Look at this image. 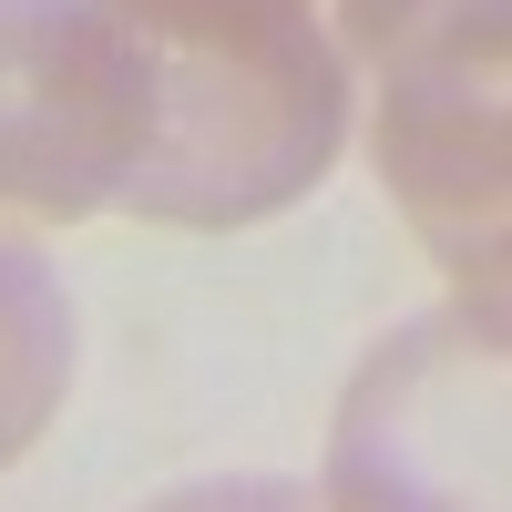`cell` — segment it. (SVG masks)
Here are the masks:
<instances>
[{
	"label": "cell",
	"mask_w": 512,
	"mask_h": 512,
	"mask_svg": "<svg viewBox=\"0 0 512 512\" xmlns=\"http://www.w3.org/2000/svg\"><path fill=\"white\" fill-rule=\"evenodd\" d=\"M349 134L308 0H0V205L256 226Z\"/></svg>",
	"instance_id": "obj_1"
},
{
	"label": "cell",
	"mask_w": 512,
	"mask_h": 512,
	"mask_svg": "<svg viewBox=\"0 0 512 512\" xmlns=\"http://www.w3.org/2000/svg\"><path fill=\"white\" fill-rule=\"evenodd\" d=\"M379 72V175L410 205L461 308L502 318V0H338Z\"/></svg>",
	"instance_id": "obj_2"
},
{
	"label": "cell",
	"mask_w": 512,
	"mask_h": 512,
	"mask_svg": "<svg viewBox=\"0 0 512 512\" xmlns=\"http://www.w3.org/2000/svg\"><path fill=\"white\" fill-rule=\"evenodd\" d=\"M338 512H502V318L451 308L400 328L338 410Z\"/></svg>",
	"instance_id": "obj_3"
},
{
	"label": "cell",
	"mask_w": 512,
	"mask_h": 512,
	"mask_svg": "<svg viewBox=\"0 0 512 512\" xmlns=\"http://www.w3.org/2000/svg\"><path fill=\"white\" fill-rule=\"evenodd\" d=\"M72 390V297L21 236H0V472L52 431Z\"/></svg>",
	"instance_id": "obj_4"
},
{
	"label": "cell",
	"mask_w": 512,
	"mask_h": 512,
	"mask_svg": "<svg viewBox=\"0 0 512 512\" xmlns=\"http://www.w3.org/2000/svg\"><path fill=\"white\" fill-rule=\"evenodd\" d=\"M154 512H318L297 482H195V492H164Z\"/></svg>",
	"instance_id": "obj_5"
}]
</instances>
